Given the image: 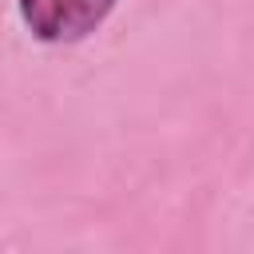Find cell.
Listing matches in <instances>:
<instances>
[{"instance_id":"obj_1","label":"cell","mask_w":254,"mask_h":254,"mask_svg":"<svg viewBox=\"0 0 254 254\" xmlns=\"http://www.w3.org/2000/svg\"><path fill=\"white\" fill-rule=\"evenodd\" d=\"M115 0H16L20 24L40 44H75L87 40L107 16Z\"/></svg>"}]
</instances>
